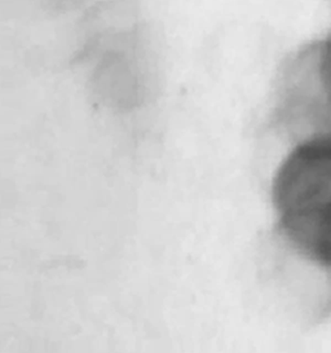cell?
<instances>
[{
  "instance_id": "1",
  "label": "cell",
  "mask_w": 331,
  "mask_h": 353,
  "mask_svg": "<svg viewBox=\"0 0 331 353\" xmlns=\"http://www.w3.org/2000/svg\"><path fill=\"white\" fill-rule=\"evenodd\" d=\"M279 233L291 249L331 274V134L305 136L273 180Z\"/></svg>"
},
{
  "instance_id": "2",
  "label": "cell",
  "mask_w": 331,
  "mask_h": 353,
  "mask_svg": "<svg viewBox=\"0 0 331 353\" xmlns=\"http://www.w3.org/2000/svg\"><path fill=\"white\" fill-rule=\"evenodd\" d=\"M279 113L303 137L331 134V28L303 44L282 65Z\"/></svg>"
}]
</instances>
